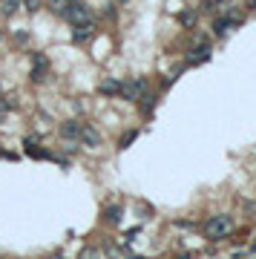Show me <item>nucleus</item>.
<instances>
[{
  "mask_svg": "<svg viewBox=\"0 0 256 259\" xmlns=\"http://www.w3.org/2000/svg\"><path fill=\"white\" fill-rule=\"evenodd\" d=\"M233 230H236V222H233L230 216H224V213H219V216L208 219V224H204V234H208V239H228Z\"/></svg>",
  "mask_w": 256,
  "mask_h": 259,
  "instance_id": "obj_1",
  "label": "nucleus"
},
{
  "mask_svg": "<svg viewBox=\"0 0 256 259\" xmlns=\"http://www.w3.org/2000/svg\"><path fill=\"white\" fill-rule=\"evenodd\" d=\"M64 18H66L72 26H78V24H92V12H90L84 3H70V6H66V12H64Z\"/></svg>",
  "mask_w": 256,
  "mask_h": 259,
  "instance_id": "obj_2",
  "label": "nucleus"
},
{
  "mask_svg": "<svg viewBox=\"0 0 256 259\" xmlns=\"http://www.w3.org/2000/svg\"><path fill=\"white\" fill-rule=\"evenodd\" d=\"M144 92H147V84L141 81V78H130V81L121 84V92L118 95H124L127 101H138Z\"/></svg>",
  "mask_w": 256,
  "mask_h": 259,
  "instance_id": "obj_3",
  "label": "nucleus"
},
{
  "mask_svg": "<svg viewBox=\"0 0 256 259\" xmlns=\"http://www.w3.org/2000/svg\"><path fill=\"white\" fill-rule=\"evenodd\" d=\"M60 138H64V142H75V138H81V124H78V121H64V124H60Z\"/></svg>",
  "mask_w": 256,
  "mask_h": 259,
  "instance_id": "obj_4",
  "label": "nucleus"
},
{
  "mask_svg": "<svg viewBox=\"0 0 256 259\" xmlns=\"http://www.w3.org/2000/svg\"><path fill=\"white\" fill-rule=\"evenodd\" d=\"M46 72H49V60H46V55H35V66H32V81H35V84L46 81Z\"/></svg>",
  "mask_w": 256,
  "mask_h": 259,
  "instance_id": "obj_5",
  "label": "nucleus"
},
{
  "mask_svg": "<svg viewBox=\"0 0 256 259\" xmlns=\"http://www.w3.org/2000/svg\"><path fill=\"white\" fill-rule=\"evenodd\" d=\"M92 35H95L92 24H78L75 26V32H72V40H75V44H84V40H90Z\"/></svg>",
  "mask_w": 256,
  "mask_h": 259,
  "instance_id": "obj_6",
  "label": "nucleus"
},
{
  "mask_svg": "<svg viewBox=\"0 0 256 259\" xmlns=\"http://www.w3.org/2000/svg\"><path fill=\"white\" fill-rule=\"evenodd\" d=\"M81 142H84V147H98V144H101V132L81 124Z\"/></svg>",
  "mask_w": 256,
  "mask_h": 259,
  "instance_id": "obj_7",
  "label": "nucleus"
},
{
  "mask_svg": "<svg viewBox=\"0 0 256 259\" xmlns=\"http://www.w3.org/2000/svg\"><path fill=\"white\" fill-rule=\"evenodd\" d=\"M236 24H239L236 18H222V20H216V24H213V32H216V35H228V29H230V26H236Z\"/></svg>",
  "mask_w": 256,
  "mask_h": 259,
  "instance_id": "obj_8",
  "label": "nucleus"
},
{
  "mask_svg": "<svg viewBox=\"0 0 256 259\" xmlns=\"http://www.w3.org/2000/svg\"><path fill=\"white\" fill-rule=\"evenodd\" d=\"M101 92H104V95H118V92H121V81H116V78L101 81Z\"/></svg>",
  "mask_w": 256,
  "mask_h": 259,
  "instance_id": "obj_9",
  "label": "nucleus"
},
{
  "mask_svg": "<svg viewBox=\"0 0 256 259\" xmlns=\"http://www.w3.org/2000/svg\"><path fill=\"white\" fill-rule=\"evenodd\" d=\"M210 58V46H198L193 55H190V64H204Z\"/></svg>",
  "mask_w": 256,
  "mask_h": 259,
  "instance_id": "obj_10",
  "label": "nucleus"
},
{
  "mask_svg": "<svg viewBox=\"0 0 256 259\" xmlns=\"http://www.w3.org/2000/svg\"><path fill=\"white\" fill-rule=\"evenodd\" d=\"M66 6H70V0H49V9H52L55 14H64Z\"/></svg>",
  "mask_w": 256,
  "mask_h": 259,
  "instance_id": "obj_11",
  "label": "nucleus"
},
{
  "mask_svg": "<svg viewBox=\"0 0 256 259\" xmlns=\"http://www.w3.org/2000/svg\"><path fill=\"white\" fill-rule=\"evenodd\" d=\"M0 12H3V14H14V12H18V0H6V3H0Z\"/></svg>",
  "mask_w": 256,
  "mask_h": 259,
  "instance_id": "obj_12",
  "label": "nucleus"
},
{
  "mask_svg": "<svg viewBox=\"0 0 256 259\" xmlns=\"http://www.w3.org/2000/svg\"><path fill=\"white\" fill-rule=\"evenodd\" d=\"M182 24L193 26V24H196V14H193V12H182Z\"/></svg>",
  "mask_w": 256,
  "mask_h": 259,
  "instance_id": "obj_13",
  "label": "nucleus"
},
{
  "mask_svg": "<svg viewBox=\"0 0 256 259\" xmlns=\"http://www.w3.org/2000/svg\"><path fill=\"white\" fill-rule=\"evenodd\" d=\"M118 208H110V210H106V219H110V222H118Z\"/></svg>",
  "mask_w": 256,
  "mask_h": 259,
  "instance_id": "obj_14",
  "label": "nucleus"
},
{
  "mask_svg": "<svg viewBox=\"0 0 256 259\" xmlns=\"http://www.w3.org/2000/svg\"><path fill=\"white\" fill-rule=\"evenodd\" d=\"M136 136H138V132H136V130H132V132H127V136H124V138H121V147H127V144L132 142V138H136Z\"/></svg>",
  "mask_w": 256,
  "mask_h": 259,
  "instance_id": "obj_15",
  "label": "nucleus"
},
{
  "mask_svg": "<svg viewBox=\"0 0 256 259\" xmlns=\"http://www.w3.org/2000/svg\"><path fill=\"white\" fill-rule=\"evenodd\" d=\"M14 38H18V44H26V40H29V32H24V29H20Z\"/></svg>",
  "mask_w": 256,
  "mask_h": 259,
  "instance_id": "obj_16",
  "label": "nucleus"
},
{
  "mask_svg": "<svg viewBox=\"0 0 256 259\" xmlns=\"http://www.w3.org/2000/svg\"><path fill=\"white\" fill-rule=\"evenodd\" d=\"M26 6H29V12H38V6H40V0H26Z\"/></svg>",
  "mask_w": 256,
  "mask_h": 259,
  "instance_id": "obj_17",
  "label": "nucleus"
},
{
  "mask_svg": "<svg viewBox=\"0 0 256 259\" xmlns=\"http://www.w3.org/2000/svg\"><path fill=\"white\" fill-rule=\"evenodd\" d=\"M6 110H9V104H6V101H0V116H3Z\"/></svg>",
  "mask_w": 256,
  "mask_h": 259,
  "instance_id": "obj_18",
  "label": "nucleus"
},
{
  "mask_svg": "<svg viewBox=\"0 0 256 259\" xmlns=\"http://www.w3.org/2000/svg\"><path fill=\"white\" fill-rule=\"evenodd\" d=\"M0 3H6V0H0Z\"/></svg>",
  "mask_w": 256,
  "mask_h": 259,
  "instance_id": "obj_19",
  "label": "nucleus"
}]
</instances>
